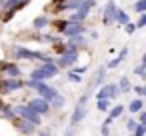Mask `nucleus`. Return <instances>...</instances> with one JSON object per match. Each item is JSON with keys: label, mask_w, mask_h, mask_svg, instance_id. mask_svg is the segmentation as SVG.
I'll list each match as a JSON object with an SVG mask.
<instances>
[{"label": "nucleus", "mask_w": 146, "mask_h": 136, "mask_svg": "<svg viewBox=\"0 0 146 136\" xmlns=\"http://www.w3.org/2000/svg\"><path fill=\"white\" fill-rule=\"evenodd\" d=\"M64 102H66V98L62 96V94H58L52 102H50V108H56V110H60V108H64Z\"/></svg>", "instance_id": "obj_20"}, {"label": "nucleus", "mask_w": 146, "mask_h": 136, "mask_svg": "<svg viewBox=\"0 0 146 136\" xmlns=\"http://www.w3.org/2000/svg\"><path fill=\"white\" fill-rule=\"evenodd\" d=\"M74 134H76V126H68V128H66V134H64V136H74Z\"/></svg>", "instance_id": "obj_35"}, {"label": "nucleus", "mask_w": 146, "mask_h": 136, "mask_svg": "<svg viewBox=\"0 0 146 136\" xmlns=\"http://www.w3.org/2000/svg\"><path fill=\"white\" fill-rule=\"evenodd\" d=\"M24 86V80L20 78H2L0 80V94H8L14 90H20Z\"/></svg>", "instance_id": "obj_5"}, {"label": "nucleus", "mask_w": 146, "mask_h": 136, "mask_svg": "<svg viewBox=\"0 0 146 136\" xmlns=\"http://www.w3.org/2000/svg\"><path fill=\"white\" fill-rule=\"evenodd\" d=\"M134 74H136V76H144V80H146V68H144L142 64H138V66L134 68Z\"/></svg>", "instance_id": "obj_29"}, {"label": "nucleus", "mask_w": 146, "mask_h": 136, "mask_svg": "<svg viewBox=\"0 0 146 136\" xmlns=\"http://www.w3.org/2000/svg\"><path fill=\"white\" fill-rule=\"evenodd\" d=\"M96 108L98 112H108L112 106H110V100H96Z\"/></svg>", "instance_id": "obj_22"}, {"label": "nucleus", "mask_w": 146, "mask_h": 136, "mask_svg": "<svg viewBox=\"0 0 146 136\" xmlns=\"http://www.w3.org/2000/svg\"><path fill=\"white\" fill-rule=\"evenodd\" d=\"M134 136H146V124H140V122H138V126H136V132H134Z\"/></svg>", "instance_id": "obj_28"}, {"label": "nucleus", "mask_w": 146, "mask_h": 136, "mask_svg": "<svg viewBox=\"0 0 146 136\" xmlns=\"http://www.w3.org/2000/svg\"><path fill=\"white\" fill-rule=\"evenodd\" d=\"M2 4H4V0H0V8H2Z\"/></svg>", "instance_id": "obj_39"}, {"label": "nucleus", "mask_w": 146, "mask_h": 136, "mask_svg": "<svg viewBox=\"0 0 146 136\" xmlns=\"http://www.w3.org/2000/svg\"><path fill=\"white\" fill-rule=\"evenodd\" d=\"M100 134H102V136H110V126H108V124H102V126H100Z\"/></svg>", "instance_id": "obj_32"}, {"label": "nucleus", "mask_w": 146, "mask_h": 136, "mask_svg": "<svg viewBox=\"0 0 146 136\" xmlns=\"http://www.w3.org/2000/svg\"><path fill=\"white\" fill-rule=\"evenodd\" d=\"M14 128H16L20 134H24V136L36 132V124H32V122H28V120H24V118H18V116H16V120H14Z\"/></svg>", "instance_id": "obj_9"}, {"label": "nucleus", "mask_w": 146, "mask_h": 136, "mask_svg": "<svg viewBox=\"0 0 146 136\" xmlns=\"http://www.w3.org/2000/svg\"><path fill=\"white\" fill-rule=\"evenodd\" d=\"M12 54H14L18 60H40V62H52V60H54V58L48 56L46 52L32 50V48H26V46H14V48H12Z\"/></svg>", "instance_id": "obj_2"}, {"label": "nucleus", "mask_w": 146, "mask_h": 136, "mask_svg": "<svg viewBox=\"0 0 146 136\" xmlns=\"http://www.w3.org/2000/svg\"><path fill=\"white\" fill-rule=\"evenodd\" d=\"M138 122H140V124H146V110H142V112H140V116H138Z\"/></svg>", "instance_id": "obj_36"}, {"label": "nucleus", "mask_w": 146, "mask_h": 136, "mask_svg": "<svg viewBox=\"0 0 146 136\" xmlns=\"http://www.w3.org/2000/svg\"><path fill=\"white\" fill-rule=\"evenodd\" d=\"M132 8H134V12L144 14V12H146V0H136V2L132 4Z\"/></svg>", "instance_id": "obj_21"}, {"label": "nucleus", "mask_w": 146, "mask_h": 136, "mask_svg": "<svg viewBox=\"0 0 146 136\" xmlns=\"http://www.w3.org/2000/svg\"><path fill=\"white\" fill-rule=\"evenodd\" d=\"M78 62V54H68V52H64L58 60H56V66L58 68H66V66H72V64H76Z\"/></svg>", "instance_id": "obj_12"}, {"label": "nucleus", "mask_w": 146, "mask_h": 136, "mask_svg": "<svg viewBox=\"0 0 146 136\" xmlns=\"http://www.w3.org/2000/svg\"><path fill=\"white\" fill-rule=\"evenodd\" d=\"M136 126H138V120H134V118H128V120H126V130H128L130 134L136 132Z\"/></svg>", "instance_id": "obj_25"}, {"label": "nucleus", "mask_w": 146, "mask_h": 136, "mask_svg": "<svg viewBox=\"0 0 146 136\" xmlns=\"http://www.w3.org/2000/svg\"><path fill=\"white\" fill-rule=\"evenodd\" d=\"M140 64H142V66H144V68H146V52H144V54H142V60H140Z\"/></svg>", "instance_id": "obj_37"}, {"label": "nucleus", "mask_w": 146, "mask_h": 136, "mask_svg": "<svg viewBox=\"0 0 146 136\" xmlns=\"http://www.w3.org/2000/svg\"><path fill=\"white\" fill-rule=\"evenodd\" d=\"M126 56H128V46H122V48H120V52H118V58H120V60H124Z\"/></svg>", "instance_id": "obj_31"}, {"label": "nucleus", "mask_w": 146, "mask_h": 136, "mask_svg": "<svg viewBox=\"0 0 146 136\" xmlns=\"http://www.w3.org/2000/svg\"><path fill=\"white\" fill-rule=\"evenodd\" d=\"M0 116H2L4 120H10V122L16 120V112H14V108L8 106V104H2V108H0Z\"/></svg>", "instance_id": "obj_14"}, {"label": "nucleus", "mask_w": 146, "mask_h": 136, "mask_svg": "<svg viewBox=\"0 0 146 136\" xmlns=\"http://www.w3.org/2000/svg\"><path fill=\"white\" fill-rule=\"evenodd\" d=\"M142 110H144V100H142V98L130 100V104H128V112H130V114H140Z\"/></svg>", "instance_id": "obj_13"}, {"label": "nucleus", "mask_w": 146, "mask_h": 136, "mask_svg": "<svg viewBox=\"0 0 146 136\" xmlns=\"http://www.w3.org/2000/svg\"><path fill=\"white\" fill-rule=\"evenodd\" d=\"M84 32H88L86 24H78V22H66V26L62 28V36H66V38L78 36V34H84Z\"/></svg>", "instance_id": "obj_6"}, {"label": "nucleus", "mask_w": 146, "mask_h": 136, "mask_svg": "<svg viewBox=\"0 0 146 136\" xmlns=\"http://www.w3.org/2000/svg\"><path fill=\"white\" fill-rule=\"evenodd\" d=\"M118 86H120V92H122V94H126V92L132 90V84H130V78H128V76H122V78L118 80Z\"/></svg>", "instance_id": "obj_17"}, {"label": "nucleus", "mask_w": 146, "mask_h": 136, "mask_svg": "<svg viewBox=\"0 0 146 136\" xmlns=\"http://www.w3.org/2000/svg\"><path fill=\"white\" fill-rule=\"evenodd\" d=\"M132 90H134L138 96H144V86H132Z\"/></svg>", "instance_id": "obj_34"}, {"label": "nucleus", "mask_w": 146, "mask_h": 136, "mask_svg": "<svg viewBox=\"0 0 146 136\" xmlns=\"http://www.w3.org/2000/svg\"><path fill=\"white\" fill-rule=\"evenodd\" d=\"M50 24V18L48 16H38V18H34V22H32V26H34V30H44L46 26Z\"/></svg>", "instance_id": "obj_15"}, {"label": "nucleus", "mask_w": 146, "mask_h": 136, "mask_svg": "<svg viewBox=\"0 0 146 136\" xmlns=\"http://www.w3.org/2000/svg\"><path fill=\"white\" fill-rule=\"evenodd\" d=\"M86 70H88V66H76V68H74L72 72H76V74H80V76H82V74L86 72Z\"/></svg>", "instance_id": "obj_33"}, {"label": "nucleus", "mask_w": 146, "mask_h": 136, "mask_svg": "<svg viewBox=\"0 0 146 136\" xmlns=\"http://www.w3.org/2000/svg\"><path fill=\"white\" fill-rule=\"evenodd\" d=\"M116 16H118V6L110 0V2L106 4V8H104V12H102V22L106 26H110V24L116 22Z\"/></svg>", "instance_id": "obj_8"}, {"label": "nucleus", "mask_w": 146, "mask_h": 136, "mask_svg": "<svg viewBox=\"0 0 146 136\" xmlns=\"http://www.w3.org/2000/svg\"><path fill=\"white\" fill-rule=\"evenodd\" d=\"M104 78H106V66L98 70V74H96V78H94V86H98V84H102V82H104Z\"/></svg>", "instance_id": "obj_23"}, {"label": "nucleus", "mask_w": 146, "mask_h": 136, "mask_svg": "<svg viewBox=\"0 0 146 136\" xmlns=\"http://www.w3.org/2000/svg\"><path fill=\"white\" fill-rule=\"evenodd\" d=\"M84 116H86V104H76V108H74V112H72V116H70V126H78L82 120H84Z\"/></svg>", "instance_id": "obj_10"}, {"label": "nucleus", "mask_w": 146, "mask_h": 136, "mask_svg": "<svg viewBox=\"0 0 146 136\" xmlns=\"http://www.w3.org/2000/svg\"><path fill=\"white\" fill-rule=\"evenodd\" d=\"M144 26H146V12L140 14V18H138V22H136V28H144Z\"/></svg>", "instance_id": "obj_30"}, {"label": "nucleus", "mask_w": 146, "mask_h": 136, "mask_svg": "<svg viewBox=\"0 0 146 136\" xmlns=\"http://www.w3.org/2000/svg\"><path fill=\"white\" fill-rule=\"evenodd\" d=\"M24 86H28V88H32L40 98H44L46 102H52L60 92L54 88V86H50L48 82H38V80H24Z\"/></svg>", "instance_id": "obj_1"}, {"label": "nucleus", "mask_w": 146, "mask_h": 136, "mask_svg": "<svg viewBox=\"0 0 146 136\" xmlns=\"http://www.w3.org/2000/svg\"><path fill=\"white\" fill-rule=\"evenodd\" d=\"M144 96H146V84H144Z\"/></svg>", "instance_id": "obj_40"}, {"label": "nucleus", "mask_w": 146, "mask_h": 136, "mask_svg": "<svg viewBox=\"0 0 146 136\" xmlns=\"http://www.w3.org/2000/svg\"><path fill=\"white\" fill-rule=\"evenodd\" d=\"M0 72H6L8 78H20V66L14 62H0Z\"/></svg>", "instance_id": "obj_11"}, {"label": "nucleus", "mask_w": 146, "mask_h": 136, "mask_svg": "<svg viewBox=\"0 0 146 136\" xmlns=\"http://www.w3.org/2000/svg\"><path fill=\"white\" fill-rule=\"evenodd\" d=\"M38 136H50V134H48V132H40Z\"/></svg>", "instance_id": "obj_38"}, {"label": "nucleus", "mask_w": 146, "mask_h": 136, "mask_svg": "<svg viewBox=\"0 0 146 136\" xmlns=\"http://www.w3.org/2000/svg\"><path fill=\"white\" fill-rule=\"evenodd\" d=\"M28 106H30L34 112H38L40 116L50 114V102H46V100H44V98H40V96H34V98L28 102Z\"/></svg>", "instance_id": "obj_7"}, {"label": "nucleus", "mask_w": 146, "mask_h": 136, "mask_svg": "<svg viewBox=\"0 0 146 136\" xmlns=\"http://www.w3.org/2000/svg\"><path fill=\"white\" fill-rule=\"evenodd\" d=\"M66 78H68L70 82H74V84H80V82H82V76H80V74H76V72H72V70H70V72H66Z\"/></svg>", "instance_id": "obj_24"}, {"label": "nucleus", "mask_w": 146, "mask_h": 136, "mask_svg": "<svg viewBox=\"0 0 146 136\" xmlns=\"http://www.w3.org/2000/svg\"><path fill=\"white\" fill-rule=\"evenodd\" d=\"M120 62H122V60H120L118 56H116V58H112V60H108V62H106V70H114V68H118V66H120Z\"/></svg>", "instance_id": "obj_26"}, {"label": "nucleus", "mask_w": 146, "mask_h": 136, "mask_svg": "<svg viewBox=\"0 0 146 136\" xmlns=\"http://www.w3.org/2000/svg\"><path fill=\"white\" fill-rule=\"evenodd\" d=\"M128 136H134V134H128Z\"/></svg>", "instance_id": "obj_42"}, {"label": "nucleus", "mask_w": 146, "mask_h": 136, "mask_svg": "<svg viewBox=\"0 0 146 136\" xmlns=\"http://www.w3.org/2000/svg\"><path fill=\"white\" fill-rule=\"evenodd\" d=\"M124 110H126V108H124L122 104H116V106H112V108L108 110V118H112V120H114V118H120Z\"/></svg>", "instance_id": "obj_18"}, {"label": "nucleus", "mask_w": 146, "mask_h": 136, "mask_svg": "<svg viewBox=\"0 0 146 136\" xmlns=\"http://www.w3.org/2000/svg\"><path fill=\"white\" fill-rule=\"evenodd\" d=\"M14 112H16L18 118H24V120H28V122H32V124H36V126L42 124V116H40L38 112H34L28 104H18V106H14Z\"/></svg>", "instance_id": "obj_3"}, {"label": "nucleus", "mask_w": 146, "mask_h": 136, "mask_svg": "<svg viewBox=\"0 0 146 136\" xmlns=\"http://www.w3.org/2000/svg\"><path fill=\"white\" fill-rule=\"evenodd\" d=\"M86 36L84 34H78V36H72V38H68V42L66 44H70V46H76V48H80V46H86Z\"/></svg>", "instance_id": "obj_16"}, {"label": "nucleus", "mask_w": 146, "mask_h": 136, "mask_svg": "<svg viewBox=\"0 0 146 136\" xmlns=\"http://www.w3.org/2000/svg\"><path fill=\"white\" fill-rule=\"evenodd\" d=\"M120 96H122V92H120L118 82H108L96 92V100H112V98H120Z\"/></svg>", "instance_id": "obj_4"}, {"label": "nucleus", "mask_w": 146, "mask_h": 136, "mask_svg": "<svg viewBox=\"0 0 146 136\" xmlns=\"http://www.w3.org/2000/svg\"><path fill=\"white\" fill-rule=\"evenodd\" d=\"M124 32L132 36V34L136 32V22H128V24H124Z\"/></svg>", "instance_id": "obj_27"}, {"label": "nucleus", "mask_w": 146, "mask_h": 136, "mask_svg": "<svg viewBox=\"0 0 146 136\" xmlns=\"http://www.w3.org/2000/svg\"><path fill=\"white\" fill-rule=\"evenodd\" d=\"M116 22H118V24H122V26H124V24H128V22H130V16H128V12H124L122 8H118V16H116Z\"/></svg>", "instance_id": "obj_19"}, {"label": "nucleus", "mask_w": 146, "mask_h": 136, "mask_svg": "<svg viewBox=\"0 0 146 136\" xmlns=\"http://www.w3.org/2000/svg\"><path fill=\"white\" fill-rule=\"evenodd\" d=\"M88 2H94V0H88Z\"/></svg>", "instance_id": "obj_41"}]
</instances>
